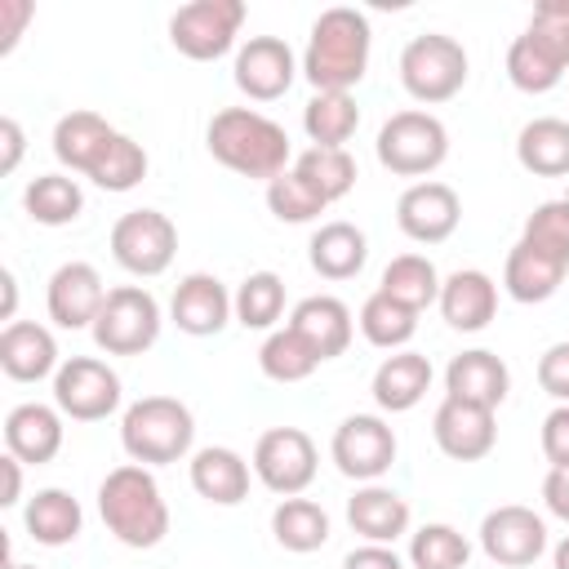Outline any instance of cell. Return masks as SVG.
<instances>
[{"label":"cell","instance_id":"28","mask_svg":"<svg viewBox=\"0 0 569 569\" xmlns=\"http://www.w3.org/2000/svg\"><path fill=\"white\" fill-rule=\"evenodd\" d=\"M120 129H111L98 111H67L58 124H53V156L62 169L71 173H84L98 164V156L107 151V142L116 138Z\"/></svg>","mask_w":569,"mask_h":569},{"label":"cell","instance_id":"44","mask_svg":"<svg viewBox=\"0 0 569 569\" xmlns=\"http://www.w3.org/2000/svg\"><path fill=\"white\" fill-rule=\"evenodd\" d=\"M267 209H271L280 222H293V227H298V222H316L329 204H325L293 169H284L280 178L267 182Z\"/></svg>","mask_w":569,"mask_h":569},{"label":"cell","instance_id":"7","mask_svg":"<svg viewBox=\"0 0 569 569\" xmlns=\"http://www.w3.org/2000/svg\"><path fill=\"white\" fill-rule=\"evenodd\" d=\"M160 325L164 320H160L156 293L142 289V284H120V289L107 293L89 333H93L98 351H107V356H142V351L156 347Z\"/></svg>","mask_w":569,"mask_h":569},{"label":"cell","instance_id":"23","mask_svg":"<svg viewBox=\"0 0 569 569\" xmlns=\"http://www.w3.org/2000/svg\"><path fill=\"white\" fill-rule=\"evenodd\" d=\"M249 462L227 445H204L191 453V489L213 507H240L249 498Z\"/></svg>","mask_w":569,"mask_h":569},{"label":"cell","instance_id":"33","mask_svg":"<svg viewBox=\"0 0 569 569\" xmlns=\"http://www.w3.org/2000/svg\"><path fill=\"white\" fill-rule=\"evenodd\" d=\"M271 538L293 556L320 551L329 542V511L311 498H280L271 511Z\"/></svg>","mask_w":569,"mask_h":569},{"label":"cell","instance_id":"9","mask_svg":"<svg viewBox=\"0 0 569 569\" xmlns=\"http://www.w3.org/2000/svg\"><path fill=\"white\" fill-rule=\"evenodd\" d=\"M173 253H178V227L169 222V213H160V209H129V213L116 218V227H111V258L129 276L151 280V276L169 271Z\"/></svg>","mask_w":569,"mask_h":569},{"label":"cell","instance_id":"1","mask_svg":"<svg viewBox=\"0 0 569 569\" xmlns=\"http://www.w3.org/2000/svg\"><path fill=\"white\" fill-rule=\"evenodd\" d=\"M369 18L360 9L333 4L311 22L307 49H302V76L316 93H351L369 71Z\"/></svg>","mask_w":569,"mask_h":569},{"label":"cell","instance_id":"47","mask_svg":"<svg viewBox=\"0 0 569 569\" xmlns=\"http://www.w3.org/2000/svg\"><path fill=\"white\" fill-rule=\"evenodd\" d=\"M542 458L551 467H569V405H556L542 418Z\"/></svg>","mask_w":569,"mask_h":569},{"label":"cell","instance_id":"40","mask_svg":"<svg viewBox=\"0 0 569 569\" xmlns=\"http://www.w3.org/2000/svg\"><path fill=\"white\" fill-rule=\"evenodd\" d=\"M467 560H471V542L445 520L409 533V565L413 569H467Z\"/></svg>","mask_w":569,"mask_h":569},{"label":"cell","instance_id":"17","mask_svg":"<svg viewBox=\"0 0 569 569\" xmlns=\"http://www.w3.org/2000/svg\"><path fill=\"white\" fill-rule=\"evenodd\" d=\"M431 436H436V445H440L445 458H453V462H480L498 445V422H493V409L462 405V400L445 396L440 409H436V418H431Z\"/></svg>","mask_w":569,"mask_h":569},{"label":"cell","instance_id":"25","mask_svg":"<svg viewBox=\"0 0 569 569\" xmlns=\"http://www.w3.org/2000/svg\"><path fill=\"white\" fill-rule=\"evenodd\" d=\"M409 502L387 489V485H360L351 498H347V525L365 538V542H382L391 547L400 533H409Z\"/></svg>","mask_w":569,"mask_h":569},{"label":"cell","instance_id":"2","mask_svg":"<svg viewBox=\"0 0 569 569\" xmlns=\"http://www.w3.org/2000/svg\"><path fill=\"white\" fill-rule=\"evenodd\" d=\"M209 156L240 178H280L289 169V133L253 107H222L204 129Z\"/></svg>","mask_w":569,"mask_h":569},{"label":"cell","instance_id":"10","mask_svg":"<svg viewBox=\"0 0 569 569\" xmlns=\"http://www.w3.org/2000/svg\"><path fill=\"white\" fill-rule=\"evenodd\" d=\"M53 405L71 422H102L120 409V373L98 356H71L53 373Z\"/></svg>","mask_w":569,"mask_h":569},{"label":"cell","instance_id":"13","mask_svg":"<svg viewBox=\"0 0 569 569\" xmlns=\"http://www.w3.org/2000/svg\"><path fill=\"white\" fill-rule=\"evenodd\" d=\"M480 551L502 569H525L547 551V520L520 502L493 507L480 520Z\"/></svg>","mask_w":569,"mask_h":569},{"label":"cell","instance_id":"37","mask_svg":"<svg viewBox=\"0 0 569 569\" xmlns=\"http://www.w3.org/2000/svg\"><path fill=\"white\" fill-rule=\"evenodd\" d=\"M231 311H236V325L271 333L284 316V280L276 271H249L231 293Z\"/></svg>","mask_w":569,"mask_h":569},{"label":"cell","instance_id":"16","mask_svg":"<svg viewBox=\"0 0 569 569\" xmlns=\"http://www.w3.org/2000/svg\"><path fill=\"white\" fill-rule=\"evenodd\" d=\"M107 284L98 276L93 262H62L53 276H49V289H44V307H49V320L58 329H93L102 302H107Z\"/></svg>","mask_w":569,"mask_h":569},{"label":"cell","instance_id":"12","mask_svg":"<svg viewBox=\"0 0 569 569\" xmlns=\"http://www.w3.org/2000/svg\"><path fill=\"white\" fill-rule=\"evenodd\" d=\"M396 431L378 418V413H351L338 422L333 440H329V453H333V467L356 480V485H378L391 462H396Z\"/></svg>","mask_w":569,"mask_h":569},{"label":"cell","instance_id":"35","mask_svg":"<svg viewBox=\"0 0 569 569\" xmlns=\"http://www.w3.org/2000/svg\"><path fill=\"white\" fill-rule=\"evenodd\" d=\"M302 129L311 147H347L360 129V107L351 93H311L302 107Z\"/></svg>","mask_w":569,"mask_h":569},{"label":"cell","instance_id":"19","mask_svg":"<svg viewBox=\"0 0 569 569\" xmlns=\"http://www.w3.org/2000/svg\"><path fill=\"white\" fill-rule=\"evenodd\" d=\"M62 409L58 405H40V400H27V405H13L9 418H4V453H13L22 467H44L58 458L62 449Z\"/></svg>","mask_w":569,"mask_h":569},{"label":"cell","instance_id":"55","mask_svg":"<svg viewBox=\"0 0 569 569\" xmlns=\"http://www.w3.org/2000/svg\"><path fill=\"white\" fill-rule=\"evenodd\" d=\"M9 569H36V565H18V560H9Z\"/></svg>","mask_w":569,"mask_h":569},{"label":"cell","instance_id":"56","mask_svg":"<svg viewBox=\"0 0 569 569\" xmlns=\"http://www.w3.org/2000/svg\"><path fill=\"white\" fill-rule=\"evenodd\" d=\"M560 200H565V204H569V187H565V196H560Z\"/></svg>","mask_w":569,"mask_h":569},{"label":"cell","instance_id":"54","mask_svg":"<svg viewBox=\"0 0 569 569\" xmlns=\"http://www.w3.org/2000/svg\"><path fill=\"white\" fill-rule=\"evenodd\" d=\"M551 569H569V533L556 542V551H551Z\"/></svg>","mask_w":569,"mask_h":569},{"label":"cell","instance_id":"46","mask_svg":"<svg viewBox=\"0 0 569 569\" xmlns=\"http://www.w3.org/2000/svg\"><path fill=\"white\" fill-rule=\"evenodd\" d=\"M538 387H542L556 405H569V342H551V347L538 356Z\"/></svg>","mask_w":569,"mask_h":569},{"label":"cell","instance_id":"29","mask_svg":"<svg viewBox=\"0 0 569 569\" xmlns=\"http://www.w3.org/2000/svg\"><path fill=\"white\" fill-rule=\"evenodd\" d=\"M516 160L533 178H569V120L538 116L516 133Z\"/></svg>","mask_w":569,"mask_h":569},{"label":"cell","instance_id":"31","mask_svg":"<svg viewBox=\"0 0 569 569\" xmlns=\"http://www.w3.org/2000/svg\"><path fill=\"white\" fill-rule=\"evenodd\" d=\"M565 271H569L565 262H556V258L529 249L525 240H516L511 253H507V262H502V289H507L516 302H547V298L560 289Z\"/></svg>","mask_w":569,"mask_h":569},{"label":"cell","instance_id":"5","mask_svg":"<svg viewBox=\"0 0 569 569\" xmlns=\"http://www.w3.org/2000/svg\"><path fill=\"white\" fill-rule=\"evenodd\" d=\"M467 49L445 36V31H427V36H413L405 49H400V84L413 102L422 107H436V102H449L462 93L467 84Z\"/></svg>","mask_w":569,"mask_h":569},{"label":"cell","instance_id":"53","mask_svg":"<svg viewBox=\"0 0 569 569\" xmlns=\"http://www.w3.org/2000/svg\"><path fill=\"white\" fill-rule=\"evenodd\" d=\"M0 284H4V311H0V316L13 325V307H18V280H13V271H9V267L0 271Z\"/></svg>","mask_w":569,"mask_h":569},{"label":"cell","instance_id":"27","mask_svg":"<svg viewBox=\"0 0 569 569\" xmlns=\"http://www.w3.org/2000/svg\"><path fill=\"white\" fill-rule=\"evenodd\" d=\"M431 387V360L418 351H391L378 369H373V405L382 413H409Z\"/></svg>","mask_w":569,"mask_h":569},{"label":"cell","instance_id":"45","mask_svg":"<svg viewBox=\"0 0 569 569\" xmlns=\"http://www.w3.org/2000/svg\"><path fill=\"white\" fill-rule=\"evenodd\" d=\"M525 36L569 71V0H542V4H533Z\"/></svg>","mask_w":569,"mask_h":569},{"label":"cell","instance_id":"39","mask_svg":"<svg viewBox=\"0 0 569 569\" xmlns=\"http://www.w3.org/2000/svg\"><path fill=\"white\" fill-rule=\"evenodd\" d=\"M325 360L284 325V329H271L267 338H262V347H258V369L271 378V382H302V378H311L316 369H320Z\"/></svg>","mask_w":569,"mask_h":569},{"label":"cell","instance_id":"18","mask_svg":"<svg viewBox=\"0 0 569 569\" xmlns=\"http://www.w3.org/2000/svg\"><path fill=\"white\" fill-rule=\"evenodd\" d=\"M169 320L191 333V338H213L227 329V320H236L231 311V293L218 276L209 271H191L173 284V298H169Z\"/></svg>","mask_w":569,"mask_h":569},{"label":"cell","instance_id":"52","mask_svg":"<svg viewBox=\"0 0 569 569\" xmlns=\"http://www.w3.org/2000/svg\"><path fill=\"white\" fill-rule=\"evenodd\" d=\"M0 471H4V493H0V502L13 507V502L22 498V462H18L13 453H4V458H0Z\"/></svg>","mask_w":569,"mask_h":569},{"label":"cell","instance_id":"6","mask_svg":"<svg viewBox=\"0 0 569 569\" xmlns=\"http://www.w3.org/2000/svg\"><path fill=\"white\" fill-rule=\"evenodd\" d=\"M373 151H378V164L387 173H396V178H422L427 182V173H436L445 164V156H449V129L431 111L409 107V111H396L378 129Z\"/></svg>","mask_w":569,"mask_h":569},{"label":"cell","instance_id":"20","mask_svg":"<svg viewBox=\"0 0 569 569\" xmlns=\"http://www.w3.org/2000/svg\"><path fill=\"white\" fill-rule=\"evenodd\" d=\"M511 391V369L502 356L485 351V347H471V351H458L445 369V396L462 400V405H480V409H498Z\"/></svg>","mask_w":569,"mask_h":569},{"label":"cell","instance_id":"4","mask_svg":"<svg viewBox=\"0 0 569 569\" xmlns=\"http://www.w3.org/2000/svg\"><path fill=\"white\" fill-rule=\"evenodd\" d=\"M196 418L178 396H142L120 418V445L142 467H169L191 453Z\"/></svg>","mask_w":569,"mask_h":569},{"label":"cell","instance_id":"24","mask_svg":"<svg viewBox=\"0 0 569 569\" xmlns=\"http://www.w3.org/2000/svg\"><path fill=\"white\" fill-rule=\"evenodd\" d=\"M0 369L13 382H40L58 373V342L44 325L36 320H13L0 333Z\"/></svg>","mask_w":569,"mask_h":569},{"label":"cell","instance_id":"36","mask_svg":"<svg viewBox=\"0 0 569 569\" xmlns=\"http://www.w3.org/2000/svg\"><path fill=\"white\" fill-rule=\"evenodd\" d=\"M325 204H333V200H342L351 187H356V160L347 156V147H307L293 164H289Z\"/></svg>","mask_w":569,"mask_h":569},{"label":"cell","instance_id":"11","mask_svg":"<svg viewBox=\"0 0 569 569\" xmlns=\"http://www.w3.org/2000/svg\"><path fill=\"white\" fill-rule=\"evenodd\" d=\"M249 467H253V476H258L271 493L298 498V493L316 480L320 453H316V440H311L302 427H271V431L258 436Z\"/></svg>","mask_w":569,"mask_h":569},{"label":"cell","instance_id":"22","mask_svg":"<svg viewBox=\"0 0 569 569\" xmlns=\"http://www.w3.org/2000/svg\"><path fill=\"white\" fill-rule=\"evenodd\" d=\"M289 329H293L320 360L342 356V351L351 347V333H356L351 307H347L342 298H333V293H311V298H302V302L289 311Z\"/></svg>","mask_w":569,"mask_h":569},{"label":"cell","instance_id":"15","mask_svg":"<svg viewBox=\"0 0 569 569\" xmlns=\"http://www.w3.org/2000/svg\"><path fill=\"white\" fill-rule=\"evenodd\" d=\"M458 218H462L458 191L436 178L405 187L396 200V227L418 244H445L458 231Z\"/></svg>","mask_w":569,"mask_h":569},{"label":"cell","instance_id":"38","mask_svg":"<svg viewBox=\"0 0 569 569\" xmlns=\"http://www.w3.org/2000/svg\"><path fill=\"white\" fill-rule=\"evenodd\" d=\"M356 325H360L365 342H373V347H382V351H405V342L418 333V311H409L405 302H396V298H387L382 289H373V293L365 298Z\"/></svg>","mask_w":569,"mask_h":569},{"label":"cell","instance_id":"14","mask_svg":"<svg viewBox=\"0 0 569 569\" xmlns=\"http://www.w3.org/2000/svg\"><path fill=\"white\" fill-rule=\"evenodd\" d=\"M298 58L280 36H249L236 49V67L231 80L249 102H276L289 93V84L298 80Z\"/></svg>","mask_w":569,"mask_h":569},{"label":"cell","instance_id":"32","mask_svg":"<svg viewBox=\"0 0 569 569\" xmlns=\"http://www.w3.org/2000/svg\"><path fill=\"white\" fill-rule=\"evenodd\" d=\"M440 271H436V262L427 258V253H400V258H391L387 267H382V280H378V289L387 293V298H396V302H405L409 311H427L431 302H440Z\"/></svg>","mask_w":569,"mask_h":569},{"label":"cell","instance_id":"8","mask_svg":"<svg viewBox=\"0 0 569 569\" xmlns=\"http://www.w3.org/2000/svg\"><path fill=\"white\" fill-rule=\"evenodd\" d=\"M240 27H244L240 0H191L169 18V44L191 62H213L231 53Z\"/></svg>","mask_w":569,"mask_h":569},{"label":"cell","instance_id":"43","mask_svg":"<svg viewBox=\"0 0 569 569\" xmlns=\"http://www.w3.org/2000/svg\"><path fill=\"white\" fill-rule=\"evenodd\" d=\"M520 240H525L529 249H538V253H547V258H556V262L569 267V204H565V200H542V204L525 218Z\"/></svg>","mask_w":569,"mask_h":569},{"label":"cell","instance_id":"41","mask_svg":"<svg viewBox=\"0 0 569 569\" xmlns=\"http://www.w3.org/2000/svg\"><path fill=\"white\" fill-rule=\"evenodd\" d=\"M147 178V151L129 138V133H116L107 142V151L98 156V164L89 169V182L102 187V191H133L138 182Z\"/></svg>","mask_w":569,"mask_h":569},{"label":"cell","instance_id":"26","mask_svg":"<svg viewBox=\"0 0 569 569\" xmlns=\"http://www.w3.org/2000/svg\"><path fill=\"white\" fill-rule=\"evenodd\" d=\"M307 262L325 280H351L369 262V240L356 222H342V218L325 222V227H316V236L307 244Z\"/></svg>","mask_w":569,"mask_h":569},{"label":"cell","instance_id":"42","mask_svg":"<svg viewBox=\"0 0 569 569\" xmlns=\"http://www.w3.org/2000/svg\"><path fill=\"white\" fill-rule=\"evenodd\" d=\"M507 80L520 89V93H551L560 80H565V67L551 58V53H542L525 31L511 40V49H507Z\"/></svg>","mask_w":569,"mask_h":569},{"label":"cell","instance_id":"21","mask_svg":"<svg viewBox=\"0 0 569 569\" xmlns=\"http://www.w3.org/2000/svg\"><path fill=\"white\" fill-rule=\"evenodd\" d=\"M436 307H440V316H445L449 329H458V333H480V329H489V320L498 316V284H493L489 271L462 267V271L445 276Z\"/></svg>","mask_w":569,"mask_h":569},{"label":"cell","instance_id":"30","mask_svg":"<svg viewBox=\"0 0 569 569\" xmlns=\"http://www.w3.org/2000/svg\"><path fill=\"white\" fill-rule=\"evenodd\" d=\"M22 525H27L31 542H40V547H67V542L80 538L84 511H80V502L67 489L49 485V489H36V498L22 507Z\"/></svg>","mask_w":569,"mask_h":569},{"label":"cell","instance_id":"50","mask_svg":"<svg viewBox=\"0 0 569 569\" xmlns=\"http://www.w3.org/2000/svg\"><path fill=\"white\" fill-rule=\"evenodd\" d=\"M542 502L551 516H560L569 525V467H551L542 480Z\"/></svg>","mask_w":569,"mask_h":569},{"label":"cell","instance_id":"34","mask_svg":"<svg viewBox=\"0 0 569 569\" xmlns=\"http://www.w3.org/2000/svg\"><path fill=\"white\" fill-rule=\"evenodd\" d=\"M22 209H27V218L40 222V227H67V222H76V218L84 213V191H80V182L67 178V173H40V178L27 182Z\"/></svg>","mask_w":569,"mask_h":569},{"label":"cell","instance_id":"48","mask_svg":"<svg viewBox=\"0 0 569 569\" xmlns=\"http://www.w3.org/2000/svg\"><path fill=\"white\" fill-rule=\"evenodd\" d=\"M31 13H36L31 0H0V53H13V44H18L22 27L31 22Z\"/></svg>","mask_w":569,"mask_h":569},{"label":"cell","instance_id":"3","mask_svg":"<svg viewBox=\"0 0 569 569\" xmlns=\"http://www.w3.org/2000/svg\"><path fill=\"white\" fill-rule=\"evenodd\" d=\"M98 516L111 529V538L133 551H147V547L164 542V533H169V502H164L151 467H142V462H124V467L107 471V480L98 485Z\"/></svg>","mask_w":569,"mask_h":569},{"label":"cell","instance_id":"49","mask_svg":"<svg viewBox=\"0 0 569 569\" xmlns=\"http://www.w3.org/2000/svg\"><path fill=\"white\" fill-rule=\"evenodd\" d=\"M342 569H405V560L382 542H365V547L342 556Z\"/></svg>","mask_w":569,"mask_h":569},{"label":"cell","instance_id":"51","mask_svg":"<svg viewBox=\"0 0 569 569\" xmlns=\"http://www.w3.org/2000/svg\"><path fill=\"white\" fill-rule=\"evenodd\" d=\"M0 142H4V156H0V173H13L18 169V160H22V124L13 120V116H4L0 120Z\"/></svg>","mask_w":569,"mask_h":569}]
</instances>
